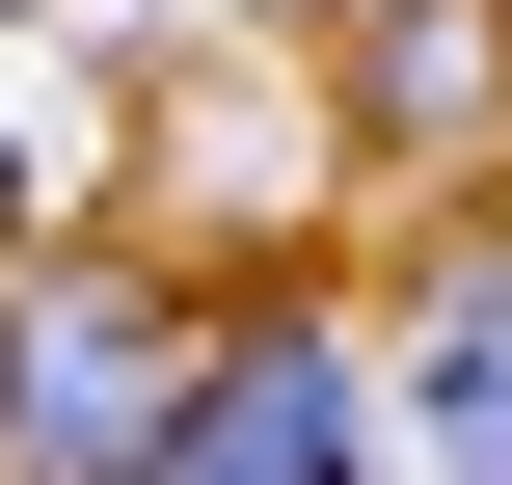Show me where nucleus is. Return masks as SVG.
I'll return each instance as SVG.
<instances>
[{"label": "nucleus", "instance_id": "2", "mask_svg": "<svg viewBox=\"0 0 512 485\" xmlns=\"http://www.w3.org/2000/svg\"><path fill=\"white\" fill-rule=\"evenodd\" d=\"M351 378H378V485H512V189H432Z\"/></svg>", "mask_w": 512, "mask_h": 485}, {"label": "nucleus", "instance_id": "1", "mask_svg": "<svg viewBox=\"0 0 512 485\" xmlns=\"http://www.w3.org/2000/svg\"><path fill=\"white\" fill-rule=\"evenodd\" d=\"M189 351H216V297L162 243H27L0 270V485H135Z\"/></svg>", "mask_w": 512, "mask_h": 485}, {"label": "nucleus", "instance_id": "4", "mask_svg": "<svg viewBox=\"0 0 512 485\" xmlns=\"http://www.w3.org/2000/svg\"><path fill=\"white\" fill-rule=\"evenodd\" d=\"M324 108H351V162L486 189L512 162V0H324Z\"/></svg>", "mask_w": 512, "mask_h": 485}, {"label": "nucleus", "instance_id": "3", "mask_svg": "<svg viewBox=\"0 0 512 485\" xmlns=\"http://www.w3.org/2000/svg\"><path fill=\"white\" fill-rule=\"evenodd\" d=\"M135 485H378V378H351V297H216L189 405Z\"/></svg>", "mask_w": 512, "mask_h": 485}]
</instances>
